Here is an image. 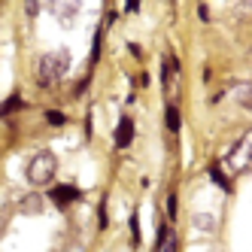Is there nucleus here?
<instances>
[{
    "mask_svg": "<svg viewBox=\"0 0 252 252\" xmlns=\"http://www.w3.org/2000/svg\"><path fill=\"white\" fill-rule=\"evenodd\" d=\"M100 228H106V207L100 204Z\"/></svg>",
    "mask_w": 252,
    "mask_h": 252,
    "instance_id": "obj_17",
    "label": "nucleus"
},
{
    "mask_svg": "<svg viewBox=\"0 0 252 252\" xmlns=\"http://www.w3.org/2000/svg\"><path fill=\"white\" fill-rule=\"evenodd\" d=\"M161 249H164V252H176V237L167 228H161Z\"/></svg>",
    "mask_w": 252,
    "mask_h": 252,
    "instance_id": "obj_11",
    "label": "nucleus"
},
{
    "mask_svg": "<svg viewBox=\"0 0 252 252\" xmlns=\"http://www.w3.org/2000/svg\"><path fill=\"white\" fill-rule=\"evenodd\" d=\"M131 240H134V246H140V222H137V213H131Z\"/></svg>",
    "mask_w": 252,
    "mask_h": 252,
    "instance_id": "obj_14",
    "label": "nucleus"
},
{
    "mask_svg": "<svg viewBox=\"0 0 252 252\" xmlns=\"http://www.w3.org/2000/svg\"><path fill=\"white\" fill-rule=\"evenodd\" d=\"M49 197H52V204H58V207H70L73 201H79V197H82V191L76 186H52Z\"/></svg>",
    "mask_w": 252,
    "mask_h": 252,
    "instance_id": "obj_3",
    "label": "nucleus"
},
{
    "mask_svg": "<svg viewBox=\"0 0 252 252\" xmlns=\"http://www.w3.org/2000/svg\"><path fill=\"white\" fill-rule=\"evenodd\" d=\"M70 70V52L67 49H55V52H46L37 64V79L43 88L55 85L58 79H64V73Z\"/></svg>",
    "mask_w": 252,
    "mask_h": 252,
    "instance_id": "obj_1",
    "label": "nucleus"
},
{
    "mask_svg": "<svg viewBox=\"0 0 252 252\" xmlns=\"http://www.w3.org/2000/svg\"><path fill=\"white\" fill-rule=\"evenodd\" d=\"M131 140H134V122H131L128 116H122L119 125H116V146H119V149H128Z\"/></svg>",
    "mask_w": 252,
    "mask_h": 252,
    "instance_id": "obj_5",
    "label": "nucleus"
},
{
    "mask_svg": "<svg viewBox=\"0 0 252 252\" xmlns=\"http://www.w3.org/2000/svg\"><path fill=\"white\" fill-rule=\"evenodd\" d=\"M15 110H22V97H9L3 106H0V119L9 116V113H15Z\"/></svg>",
    "mask_w": 252,
    "mask_h": 252,
    "instance_id": "obj_12",
    "label": "nucleus"
},
{
    "mask_svg": "<svg viewBox=\"0 0 252 252\" xmlns=\"http://www.w3.org/2000/svg\"><path fill=\"white\" fill-rule=\"evenodd\" d=\"M210 176H213V183H216V186H222L225 191L231 189V183H228V179L222 176V170H219V167H213V170H210Z\"/></svg>",
    "mask_w": 252,
    "mask_h": 252,
    "instance_id": "obj_13",
    "label": "nucleus"
},
{
    "mask_svg": "<svg viewBox=\"0 0 252 252\" xmlns=\"http://www.w3.org/2000/svg\"><path fill=\"white\" fill-rule=\"evenodd\" d=\"M191 225H194L197 231L213 234V231H216V216H213V213H194V216H191Z\"/></svg>",
    "mask_w": 252,
    "mask_h": 252,
    "instance_id": "obj_6",
    "label": "nucleus"
},
{
    "mask_svg": "<svg viewBox=\"0 0 252 252\" xmlns=\"http://www.w3.org/2000/svg\"><path fill=\"white\" fill-rule=\"evenodd\" d=\"M167 216L176 219V194H167Z\"/></svg>",
    "mask_w": 252,
    "mask_h": 252,
    "instance_id": "obj_16",
    "label": "nucleus"
},
{
    "mask_svg": "<svg viewBox=\"0 0 252 252\" xmlns=\"http://www.w3.org/2000/svg\"><path fill=\"white\" fill-rule=\"evenodd\" d=\"M55 170H58V158L52 155V152H37L28 161L25 176H28L31 186H49L52 176H55Z\"/></svg>",
    "mask_w": 252,
    "mask_h": 252,
    "instance_id": "obj_2",
    "label": "nucleus"
},
{
    "mask_svg": "<svg viewBox=\"0 0 252 252\" xmlns=\"http://www.w3.org/2000/svg\"><path fill=\"white\" fill-rule=\"evenodd\" d=\"M164 122H167V131H179V125H183V119H179V110L173 103H167V113H164Z\"/></svg>",
    "mask_w": 252,
    "mask_h": 252,
    "instance_id": "obj_7",
    "label": "nucleus"
},
{
    "mask_svg": "<svg viewBox=\"0 0 252 252\" xmlns=\"http://www.w3.org/2000/svg\"><path fill=\"white\" fill-rule=\"evenodd\" d=\"M176 61L173 58H164V64H161V85H164V94L167 97H173V92H176Z\"/></svg>",
    "mask_w": 252,
    "mask_h": 252,
    "instance_id": "obj_4",
    "label": "nucleus"
},
{
    "mask_svg": "<svg viewBox=\"0 0 252 252\" xmlns=\"http://www.w3.org/2000/svg\"><path fill=\"white\" fill-rule=\"evenodd\" d=\"M52 9H55V12L61 15V19H64V22H70V19H73V15L79 12V6H76V3H55Z\"/></svg>",
    "mask_w": 252,
    "mask_h": 252,
    "instance_id": "obj_10",
    "label": "nucleus"
},
{
    "mask_svg": "<svg viewBox=\"0 0 252 252\" xmlns=\"http://www.w3.org/2000/svg\"><path fill=\"white\" fill-rule=\"evenodd\" d=\"M234 94H237V103L240 106H252V85L249 82H240L237 88H234Z\"/></svg>",
    "mask_w": 252,
    "mask_h": 252,
    "instance_id": "obj_8",
    "label": "nucleus"
},
{
    "mask_svg": "<svg viewBox=\"0 0 252 252\" xmlns=\"http://www.w3.org/2000/svg\"><path fill=\"white\" fill-rule=\"evenodd\" d=\"M43 210V197L40 194H28L22 201V213H40Z\"/></svg>",
    "mask_w": 252,
    "mask_h": 252,
    "instance_id": "obj_9",
    "label": "nucleus"
},
{
    "mask_svg": "<svg viewBox=\"0 0 252 252\" xmlns=\"http://www.w3.org/2000/svg\"><path fill=\"white\" fill-rule=\"evenodd\" d=\"M46 122H49V125H64L67 119H64V113H55V110H49V113H46Z\"/></svg>",
    "mask_w": 252,
    "mask_h": 252,
    "instance_id": "obj_15",
    "label": "nucleus"
}]
</instances>
